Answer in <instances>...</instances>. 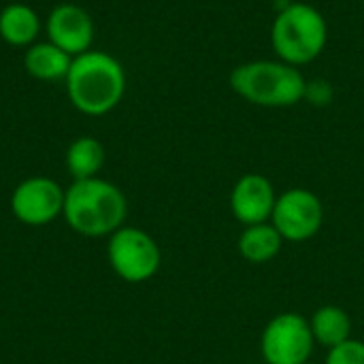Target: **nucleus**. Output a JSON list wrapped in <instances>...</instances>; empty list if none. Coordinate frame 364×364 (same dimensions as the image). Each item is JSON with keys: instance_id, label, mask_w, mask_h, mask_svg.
<instances>
[{"instance_id": "14", "label": "nucleus", "mask_w": 364, "mask_h": 364, "mask_svg": "<svg viewBox=\"0 0 364 364\" xmlns=\"http://www.w3.org/2000/svg\"><path fill=\"white\" fill-rule=\"evenodd\" d=\"M314 341L326 350L352 339V318L339 305H322L309 318Z\"/></svg>"}, {"instance_id": "5", "label": "nucleus", "mask_w": 364, "mask_h": 364, "mask_svg": "<svg viewBox=\"0 0 364 364\" xmlns=\"http://www.w3.org/2000/svg\"><path fill=\"white\" fill-rule=\"evenodd\" d=\"M107 258L113 273L128 284L151 279L162 264V252L156 239L134 226H122L109 237Z\"/></svg>"}, {"instance_id": "8", "label": "nucleus", "mask_w": 364, "mask_h": 364, "mask_svg": "<svg viewBox=\"0 0 364 364\" xmlns=\"http://www.w3.org/2000/svg\"><path fill=\"white\" fill-rule=\"evenodd\" d=\"M66 190L49 177H28L11 194V211L26 226H45L62 215Z\"/></svg>"}, {"instance_id": "13", "label": "nucleus", "mask_w": 364, "mask_h": 364, "mask_svg": "<svg viewBox=\"0 0 364 364\" xmlns=\"http://www.w3.org/2000/svg\"><path fill=\"white\" fill-rule=\"evenodd\" d=\"M73 58L49 41L32 43L23 53V68L38 81H60L66 77Z\"/></svg>"}, {"instance_id": "16", "label": "nucleus", "mask_w": 364, "mask_h": 364, "mask_svg": "<svg viewBox=\"0 0 364 364\" xmlns=\"http://www.w3.org/2000/svg\"><path fill=\"white\" fill-rule=\"evenodd\" d=\"M324 364H364V341L348 339L337 348H331Z\"/></svg>"}, {"instance_id": "7", "label": "nucleus", "mask_w": 364, "mask_h": 364, "mask_svg": "<svg viewBox=\"0 0 364 364\" xmlns=\"http://www.w3.org/2000/svg\"><path fill=\"white\" fill-rule=\"evenodd\" d=\"M271 224L284 241H309L320 232L324 224V205L311 190L290 188L277 196Z\"/></svg>"}, {"instance_id": "1", "label": "nucleus", "mask_w": 364, "mask_h": 364, "mask_svg": "<svg viewBox=\"0 0 364 364\" xmlns=\"http://www.w3.org/2000/svg\"><path fill=\"white\" fill-rule=\"evenodd\" d=\"M70 105L90 117L111 113L126 94V70L107 51L90 49L73 58L64 77Z\"/></svg>"}, {"instance_id": "11", "label": "nucleus", "mask_w": 364, "mask_h": 364, "mask_svg": "<svg viewBox=\"0 0 364 364\" xmlns=\"http://www.w3.org/2000/svg\"><path fill=\"white\" fill-rule=\"evenodd\" d=\"M41 34L38 13L23 4L11 2L0 11V38L11 47H30Z\"/></svg>"}, {"instance_id": "18", "label": "nucleus", "mask_w": 364, "mask_h": 364, "mask_svg": "<svg viewBox=\"0 0 364 364\" xmlns=\"http://www.w3.org/2000/svg\"><path fill=\"white\" fill-rule=\"evenodd\" d=\"M307 364H314V363H307Z\"/></svg>"}, {"instance_id": "17", "label": "nucleus", "mask_w": 364, "mask_h": 364, "mask_svg": "<svg viewBox=\"0 0 364 364\" xmlns=\"http://www.w3.org/2000/svg\"><path fill=\"white\" fill-rule=\"evenodd\" d=\"M305 98H309V102H314V105H328L333 100V87L322 79H316L311 83L307 81Z\"/></svg>"}, {"instance_id": "2", "label": "nucleus", "mask_w": 364, "mask_h": 364, "mask_svg": "<svg viewBox=\"0 0 364 364\" xmlns=\"http://www.w3.org/2000/svg\"><path fill=\"white\" fill-rule=\"evenodd\" d=\"M66 224L83 237H111L128 215L126 194L111 181L92 177L73 181L64 194Z\"/></svg>"}, {"instance_id": "10", "label": "nucleus", "mask_w": 364, "mask_h": 364, "mask_svg": "<svg viewBox=\"0 0 364 364\" xmlns=\"http://www.w3.org/2000/svg\"><path fill=\"white\" fill-rule=\"evenodd\" d=\"M275 188L260 173H247L237 179L230 192V211L243 226L271 222L275 209Z\"/></svg>"}, {"instance_id": "12", "label": "nucleus", "mask_w": 364, "mask_h": 364, "mask_svg": "<svg viewBox=\"0 0 364 364\" xmlns=\"http://www.w3.org/2000/svg\"><path fill=\"white\" fill-rule=\"evenodd\" d=\"M282 247H284V239L271 222L245 226L237 239L239 256L250 264L271 262L282 252Z\"/></svg>"}, {"instance_id": "4", "label": "nucleus", "mask_w": 364, "mask_h": 364, "mask_svg": "<svg viewBox=\"0 0 364 364\" xmlns=\"http://www.w3.org/2000/svg\"><path fill=\"white\" fill-rule=\"evenodd\" d=\"M328 26L324 15L307 2H290L279 9L271 26V47L277 60L303 66L314 62L326 47Z\"/></svg>"}, {"instance_id": "9", "label": "nucleus", "mask_w": 364, "mask_h": 364, "mask_svg": "<svg viewBox=\"0 0 364 364\" xmlns=\"http://www.w3.org/2000/svg\"><path fill=\"white\" fill-rule=\"evenodd\" d=\"M47 41L60 47L70 58H77L92 49L94 21L92 15L73 2H64L51 9L45 21Z\"/></svg>"}, {"instance_id": "15", "label": "nucleus", "mask_w": 364, "mask_h": 364, "mask_svg": "<svg viewBox=\"0 0 364 364\" xmlns=\"http://www.w3.org/2000/svg\"><path fill=\"white\" fill-rule=\"evenodd\" d=\"M105 164V147L94 136H79L66 149V168L75 181L98 177Z\"/></svg>"}, {"instance_id": "3", "label": "nucleus", "mask_w": 364, "mask_h": 364, "mask_svg": "<svg viewBox=\"0 0 364 364\" xmlns=\"http://www.w3.org/2000/svg\"><path fill=\"white\" fill-rule=\"evenodd\" d=\"M228 81L237 96L269 109H282L301 102L307 87L303 73L282 60H254L239 64L230 73Z\"/></svg>"}, {"instance_id": "6", "label": "nucleus", "mask_w": 364, "mask_h": 364, "mask_svg": "<svg viewBox=\"0 0 364 364\" xmlns=\"http://www.w3.org/2000/svg\"><path fill=\"white\" fill-rule=\"evenodd\" d=\"M314 346L309 320L294 311L271 318L260 335V354L267 364H307Z\"/></svg>"}]
</instances>
